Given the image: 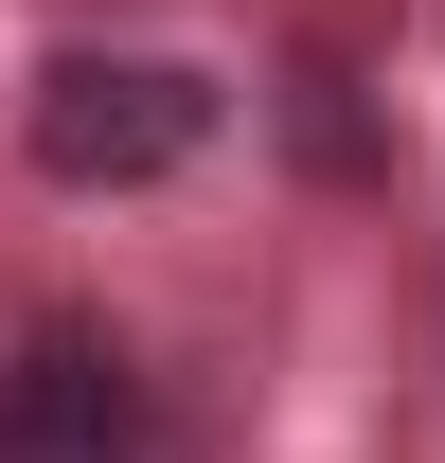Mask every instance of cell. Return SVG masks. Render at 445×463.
<instances>
[{
  "label": "cell",
  "instance_id": "1",
  "mask_svg": "<svg viewBox=\"0 0 445 463\" xmlns=\"http://www.w3.org/2000/svg\"><path fill=\"white\" fill-rule=\"evenodd\" d=\"M18 143H36L54 196H143V178L214 161V71H178V54H54L36 108H18Z\"/></svg>",
  "mask_w": 445,
  "mask_h": 463
},
{
  "label": "cell",
  "instance_id": "3",
  "mask_svg": "<svg viewBox=\"0 0 445 463\" xmlns=\"http://www.w3.org/2000/svg\"><path fill=\"white\" fill-rule=\"evenodd\" d=\"M428 18H445V0H428Z\"/></svg>",
  "mask_w": 445,
  "mask_h": 463
},
{
  "label": "cell",
  "instance_id": "2",
  "mask_svg": "<svg viewBox=\"0 0 445 463\" xmlns=\"http://www.w3.org/2000/svg\"><path fill=\"white\" fill-rule=\"evenodd\" d=\"M0 463H143V374L108 339H18L0 356Z\"/></svg>",
  "mask_w": 445,
  "mask_h": 463
}]
</instances>
